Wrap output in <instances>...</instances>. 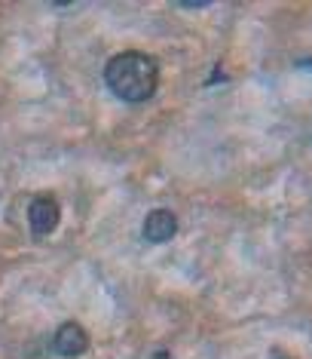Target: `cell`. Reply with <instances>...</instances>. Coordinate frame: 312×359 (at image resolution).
I'll use <instances>...</instances> for the list:
<instances>
[{
    "label": "cell",
    "mask_w": 312,
    "mask_h": 359,
    "mask_svg": "<svg viewBox=\"0 0 312 359\" xmlns=\"http://www.w3.org/2000/svg\"><path fill=\"white\" fill-rule=\"evenodd\" d=\"M104 83H108V89L120 102L141 104L156 95V86H159V65L147 53H138V50L117 53L104 65Z\"/></svg>",
    "instance_id": "6da1fadb"
},
{
    "label": "cell",
    "mask_w": 312,
    "mask_h": 359,
    "mask_svg": "<svg viewBox=\"0 0 312 359\" xmlns=\"http://www.w3.org/2000/svg\"><path fill=\"white\" fill-rule=\"evenodd\" d=\"M52 350L64 359H77L89 350V332L80 323H64L52 334Z\"/></svg>",
    "instance_id": "7a4b0ae2"
},
{
    "label": "cell",
    "mask_w": 312,
    "mask_h": 359,
    "mask_svg": "<svg viewBox=\"0 0 312 359\" xmlns=\"http://www.w3.org/2000/svg\"><path fill=\"white\" fill-rule=\"evenodd\" d=\"M59 203H55L52 197H46V194H40V197L31 200V206H28V224H31V231H34L37 236H46V233H52L55 227H59Z\"/></svg>",
    "instance_id": "3957f363"
},
{
    "label": "cell",
    "mask_w": 312,
    "mask_h": 359,
    "mask_svg": "<svg viewBox=\"0 0 312 359\" xmlns=\"http://www.w3.org/2000/svg\"><path fill=\"white\" fill-rule=\"evenodd\" d=\"M175 233H178V218H175V212H169V209H153L141 224V236L147 243H156V246L169 243Z\"/></svg>",
    "instance_id": "277c9868"
},
{
    "label": "cell",
    "mask_w": 312,
    "mask_h": 359,
    "mask_svg": "<svg viewBox=\"0 0 312 359\" xmlns=\"http://www.w3.org/2000/svg\"><path fill=\"white\" fill-rule=\"evenodd\" d=\"M269 359H291V356L282 353V350H273V353H269Z\"/></svg>",
    "instance_id": "5b68a950"
}]
</instances>
